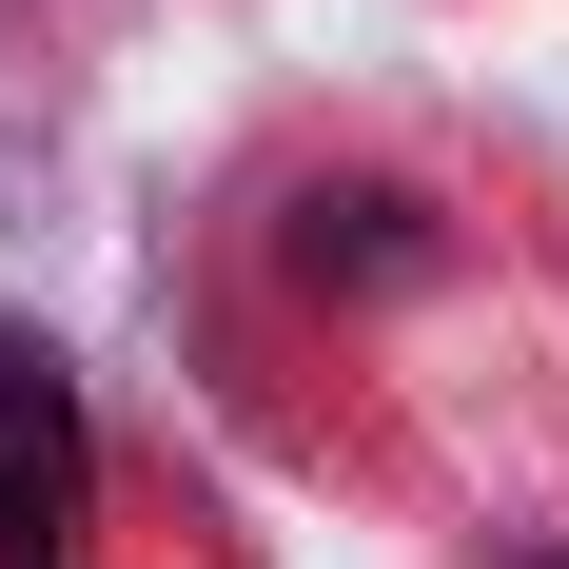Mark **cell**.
<instances>
[{
	"instance_id": "cell-2",
	"label": "cell",
	"mask_w": 569,
	"mask_h": 569,
	"mask_svg": "<svg viewBox=\"0 0 569 569\" xmlns=\"http://www.w3.org/2000/svg\"><path fill=\"white\" fill-rule=\"evenodd\" d=\"M295 256H315V276H412V197H315Z\"/></svg>"
},
{
	"instance_id": "cell-1",
	"label": "cell",
	"mask_w": 569,
	"mask_h": 569,
	"mask_svg": "<svg viewBox=\"0 0 569 569\" xmlns=\"http://www.w3.org/2000/svg\"><path fill=\"white\" fill-rule=\"evenodd\" d=\"M99 491V432H79V373L40 335H0V569H40Z\"/></svg>"
}]
</instances>
